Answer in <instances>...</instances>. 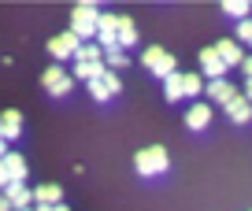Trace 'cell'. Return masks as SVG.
Segmentation results:
<instances>
[{"label": "cell", "instance_id": "cell-7", "mask_svg": "<svg viewBox=\"0 0 252 211\" xmlns=\"http://www.w3.org/2000/svg\"><path fill=\"white\" fill-rule=\"evenodd\" d=\"M204 96H208V104H234L237 96H245L241 89L234 86V82H226V78H219V82H208V89H204Z\"/></svg>", "mask_w": 252, "mask_h": 211}, {"label": "cell", "instance_id": "cell-11", "mask_svg": "<svg viewBox=\"0 0 252 211\" xmlns=\"http://www.w3.org/2000/svg\"><path fill=\"white\" fill-rule=\"evenodd\" d=\"M23 111H15V108H11V111H4V119H0V137H4V141H19V133H23Z\"/></svg>", "mask_w": 252, "mask_h": 211}, {"label": "cell", "instance_id": "cell-26", "mask_svg": "<svg viewBox=\"0 0 252 211\" xmlns=\"http://www.w3.org/2000/svg\"><path fill=\"white\" fill-rule=\"evenodd\" d=\"M241 93H245V100H252V78H249V82L241 86Z\"/></svg>", "mask_w": 252, "mask_h": 211}, {"label": "cell", "instance_id": "cell-20", "mask_svg": "<svg viewBox=\"0 0 252 211\" xmlns=\"http://www.w3.org/2000/svg\"><path fill=\"white\" fill-rule=\"evenodd\" d=\"M182 86H186V96H200L208 89L204 74H182Z\"/></svg>", "mask_w": 252, "mask_h": 211}, {"label": "cell", "instance_id": "cell-4", "mask_svg": "<svg viewBox=\"0 0 252 211\" xmlns=\"http://www.w3.org/2000/svg\"><path fill=\"white\" fill-rule=\"evenodd\" d=\"M26 174H30V163H26L23 152H4V159H0V185L8 189L15 181H26Z\"/></svg>", "mask_w": 252, "mask_h": 211}, {"label": "cell", "instance_id": "cell-15", "mask_svg": "<svg viewBox=\"0 0 252 211\" xmlns=\"http://www.w3.org/2000/svg\"><path fill=\"white\" fill-rule=\"evenodd\" d=\"M226 115H230V122H234V126L249 122V119H252V100H245V96H237L234 104H226Z\"/></svg>", "mask_w": 252, "mask_h": 211}, {"label": "cell", "instance_id": "cell-3", "mask_svg": "<svg viewBox=\"0 0 252 211\" xmlns=\"http://www.w3.org/2000/svg\"><path fill=\"white\" fill-rule=\"evenodd\" d=\"M141 67L145 70H152L156 78H171V74H178V60H174V52H163L159 45H149L141 52Z\"/></svg>", "mask_w": 252, "mask_h": 211}, {"label": "cell", "instance_id": "cell-5", "mask_svg": "<svg viewBox=\"0 0 252 211\" xmlns=\"http://www.w3.org/2000/svg\"><path fill=\"white\" fill-rule=\"evenodd\" d=\"M41 86H45L48 96H67V93L74 89V74H67L60 63H52V67L41 74Z\"/></svg>", "mask_w": 252, "mask_h": 211}, {"label": "cell", "instance_id": "cell-28", "mask_svg": "<svg viewBox=\"0 0 252 211\" xmlns=\"http://www.w3.org/2000/svg\"><path fill=\"white\" fill-rule=\"evenodd\" d=\"M15 211H37V208H15Z\"/></svg>", "mask_w": 252, "mask_h": 211}, {"label": "cell", "instance_id": "cell-17", "mask_svg": "<svg viewBox=\"0 0 252 211\" xmlns=\"http://www.w3.org/2000/svg\"><path fill=\"white\" fill-rule=\"evenodd\" d=\"M163 96H167L171 104H178L182 96H186V86H182V74H171V78L163 82Z\"/></svg>", "mask_w": 252, "mask_h": 211}, {"label": "cell", "instance_id": "cell-1", "mask_svg": "<svg viewBox=\"0 0 252 211\" xmlns=\"http://www.w3.org/2000/svg\"><path fill=\"white\" fill-rule=\"evenodd\" d=\"M71 33L82 45H89V41L100 33V8H96V4H78V8L71 11Z\"/></svg>", "mask_w": 252, "mask_h": 211}, {"label": "cell", "instance_id": "cell-22", "mask_svg": "<svg viewBox=\"0 0 252 211\" xmlns=\"http://www.w3.org/2000/svg\"><path fill=\"white\" fill-rule=\"evenodd\" d=\"M86 89H89V96H93V100H100V104H104V100H111V96H115V93H111V86H108V82H104V78L89 82Z\"/></svg>", "mask_w": 252, "mask_h": 211}, {"label": "cell", "instance_id": "cell-10", "mask_svg": "<svg viewBox=\"0 0 252 211\" xmlns=\"http://www.w3.org/2000/svg\"><path fill=\"white\" fill-rule=\"evenodd\" d=\"M4 200H8L11 208H33V204H37V200H33V189L26 185V181L8 185V189H4Z\"/></svg>", "mask_w": 252, "mask_h": 211}, {"label": "cell", "instance_id": "cell-18", "mask_svg": "<svg viewBox=\"0 0 252 211\" xmlns=\"http://www.w3.org/2000/svg\"><path fill=\"white\" fill-rule=\"evenodd\" d=\"M222 11H226L230 19H237V23H245V19H249V11H252V4H249V0H226V4H222Z\"/></svg>", "mask_w": 252, "mask_h": 211}, {"label": "cell", "instance_id": "cell-21", "mask_svg": "<svg viewBox=\"0 0 252 211\" xmlns=\"http://www.w3.org/2000/svg\"><path fill=\"white\" fill-rule=\"evenodd\" d=\"M100 60H104V48L96 45V41H89V45H82V52H78L74 63H100Z\"/></svg>", "mask_w": 252, "mask_h": 211}, {"label": "cell", "instance_id": "cell-19", "mask_svg": "<svg viewBox=\"0 0 252 211\" xmlns=\"http://www.w3.org/2000/svg\"><path fill=\"white\" fill-rule=\"evenodd\" d=\"M104 63H108V70H123L126 63H130V56L115 45V48H104Z\"/></svg>", "mask_w": 252, "mask_h": 211}, {"label": "cell", "instance_id": "cell-27", "mask_svg": "<svg viewBox=\"0 0 252 211\" xmlns=\"http://www.w3.org/2000/svg\"><path fill=\"white\" fill-rule=\"evenodd\" d=\"M52 211H71V208H67V204H56V208Z\"/></svg>", "mask_w": 252, "mask_h": 211}, {"label": "cell", "instance_id": "cell-9", "mask_svg": "<svg viewBox=\"0 0 252 211\" xmlns=\"http://www.w3.org/2000/svg\"><path fill=\"white\" fill-rule=\"evenodd\" d=\"M186 126H189V130H208V126H212V104H208V100H197V104H193V108H189L186 111Z\"/></svg>", "mask_w": 252, "mask_h": 211}, {"label": "cell", "instance_id": "cell-12", "mask_svg": "<svg viewBox=\"0 0 252 211\" xmlns=\"http://www.w3.org/2000/svg\"><path fill=\"white\" fill-rule=\"evenodd\" d=\"M215 48H219V56L226 60V67H241V63H245V48L237 45L234 37H222V41H219Z\"/></svg>", "mask_w": 252, "mask_h": 211}, {"label": "cell", "instance_id": "cell-16", "mask_svg": "<svg viewBox=\"0 0 252 211\" xmlns=\"http://www.w3.org/2000/svg\"><path fill=\"white\" fill-rule=\"evenodd\" d=\"M134 45H137V26H134V19L119 15V48H134Z\"/></svg>", "mask_w": 252, "mask_h": 211}, {"label": "cell", "instance_id": "cell-6", "mask_svg": "<svg viewBox=\"0 0 252 211\" xmlns=\"http://www.w3.org/2000/svg\"><path fill=\"white\" fill-rule=\"evenodd\" d=\"M78 52H82V41L74 37L71 30L56 33V37L48 41V56H52L56 63H60V60H78Z\"/></svg>", "mask_w": 252, "mask_h": 211}, {"label": "cell", "instance_id": "cell-13", "mask_svg": "<svg viewBox=\"0 0 252 211\" xmlns=\"http://www.w3.org/2000/svg\"><path fill=\"white\" fill-rule=\"evenodd\" d=\"M104 74H108V63H74V82H96V78H104Z\"/></svg>", "mask_w": 252, "mask_h": 211}, {"label": "cell", "instance_id": "cell-24", "mask_svg": "<svg viewBox=\"0 0 252 211\" xmlns=\"http://www.w3.org/2000/svg\"><path fill=\"white\" fill-rule=\"evenodd\" d=\"M104 82H108V86H111V93L119 96V89H123V82H119V74H115V70H108V74H104Z\"/></svg>", "mask_w": 252, "mask_h": 211}, {"label": "cell", "instance_id": "cell-25", "mask_svg": "<svg viewBox=\"0 0 252 211\" xmlns=\"http://www.w3.org/2000/svg\"><path fill=\"white\" fill-rule=\"evenodd\" d=\"M237 70H241V74H245V82H249V78H252V56H245V63H241Z\"/></svg>", "mask_w": 252, "mask_h": 211}, {"label": "cell", "instance_id": "cell-23", "mask_svg": "<svg viewBox=\"0 0 252 211\" xmlns=\"http://www.w3.org/2000/svg\"><path fill=\"white\" fill-rule=\"evenodd\" d=\"M234 41H237L241 48H252V19L237 23V30H234Z\"/></svg>", "mask_w": 252, "mask_h": 211}, {"label": "cell", "instance_id": "cell-2", "mask_svg": "<svg viewBox=\"0 0 252 211\" xmlns=\"http://www.w3.org/2000/svg\"><path fill=\"white\" fill-rule=\"evenodd\" d=\"M167 167H171V156H167L163 145H149V149H141L134 156V171L141 174V178H156V174H163Z\"/></svg>", "mask_w": 252, "mask_h": 211}, {"label": "cell", "instance_id": "cell-14", "mask_svg": "<svg viewBox=\"0 0 252 211\" xmlns=\"http://www.w3.org/2000/svg\"><path fill=\"white\" fill-rule=\"evenodd\" d=\"M33 200H37V204H48V208H56V204H63V189L56 185V181H45V185L33 189Z\"/></svg>", "mask_w": 252, "mask_h": 211}, {"label": "cell", "instance_id": "cell-8", "mask_svg": "<svg viewBox=\"0 0 252 211\" xmlns=\"http://www.w3.org/2000/svg\"><path fill=\"white\" fill-rule=\"evenodd\" d=\"M226 60L219 56V48H204L200 52V74H204L208 82H219V78H226Z\"/></svg>", "mask_w": 252, "mask_h": 211}]
</instances>
